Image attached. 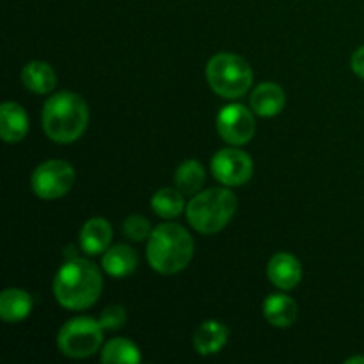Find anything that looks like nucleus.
<instances>
[{
    "instance_id": "nucleus-1",
    "label": "nucleus",
    "mask_w": 364,
    "mask_h": 364,
    "mask_svg": "<svg viewBox=\"0 0 364 364\" xmlns=\"http://www.w3.org/2000/svg\"><path fill=\"white\" fill-rule=\"evenodd\" d=\"M103 279L92 262L73 258L64 263L53 279V295L63 308L82 311L100 299Z\"/></svg>"
},
{
    "instance_id": "nucleus-2",
    "label": "nucleus",
    "mask_w": 364,
    "mask_h": 364,
    "mask_svg": "<svg viewBox=\"0 0 364 364\" xmlns=\"http://www.w3.org/2000/svg\"><path fill=\"white\" fill-rule=\"evenodd\" d=\"M89 123V109L80 95L63 91L46 100L43 109V130L50 141L70 144L78 141Z\"/></svg>"
},
{
    "instance_id": "nucleus-3",
    "label": "nucleus",
    "mask_w": 364,
    "mask_h": 364,
    "mask_svg": "<svg viewBox=\"0 0 364 364\" xmlns=\"http://www.w3.org/2000/svg\"><path fill=\"white\" fill-rule=\"evenodd\" d=\"M148 263L155 272L173 276L181 272L194 256V240L183 226L166 223L156 226L148 238Z\"/></svg>"
},
{
    "instance_id": "nucleus-4",
    "label": "nucleus",
    "mask_w": 364,
    "mask_h": 364,
    "mask_svg": "<svg viewBox=\"0 0 364 364\" xmlns=\"http://www.w3.org/2000/svg\"><path fill=\"white\" fill-rule=\"evenodd\" d=\"M237 196L230 188H208L199 192L187 205V219L196 231L213 235L223 231L237 212Z\"/></svg>"
},
{
    "instance_id": "nucleus-5",
    "label": "nucleus",
    "mask_w": 364,
    "mask_h": 364,
    "mask_svg": "<svg viewBox=\"0 0 364 364\" xmlns=\"http://www.w3.org/2000/svg\"><path fill=\"white\" fill-rule=\"evenodd\" d=\"M206 80L220 98L237 100L251 89L252 70L240 55L223 52L206 64Z\"/></svg>"
},
{
    "instance_id": "nucleus-6",
    "label": "nucleus",
    "mask_w": 364,
    "mask_h": 364,
    "mask_svg": "<svg viewBox=\"0 0 364 364\" xmlns=\"http://www.w3.org/2000/svg\"><path fill=\"white\" fill-rule=\"evenodd\" d=\"M103 341V327L100 320L91 316L73 318L63 326L57 336V345L66 358L85 359L100 350Z\"/></svg>"
},
{
    "instance_id": "nucleus-7",
    "label": "nucleus",
    "mask_w": 364,
    "mask_h": 364,
    "mask_svg": "<svg viewBox=\"0 0 364 364\" xmlns=\"http://www.w3.org/2000/svg\"><path fill=\"white\" fill-rule=\"evenodd\" d=\"M32 191L39 199H59L71 191L75 183V169L64 160H48L32 173Z\"/></svg>"
},
{
    "instance_id": "nucleus-8",
    "label": "nucleus",
    "mask_w": 364,
    "mask_h": 364,
    "mask_svg": "<svg viewBox=\"0 0 364 364\" xmlns=\"http://www.w3.org/2000/svg\"><path fill=\"white\" fill-rule=\"evenodd\" d=\"M217 132L231 146H244L255 137V116L240 103L226 105L217 116Z\"/></svg>"
},
{
    "instance_id": "nucleus-9",
    "label": "nucleus",
    "mask_w": 364,
    "mask_h": 364,
    "mask_svg": "<svg viewBox=\"0 0 364 364\" xmlns=\"http://www.w3.org/2000/svg\"><path fill=\"white\" fill-rule=\"evenodd\" d=\"M251 156L240 149H220L212 159V173L217 181H220L226 187H240L247 183L252 176Z\"/></svg>"
},
{
    "instance_id": "nucleus-10",
    "label": "nucleus",
    "mask_w": 364,
    "mask_h": 364,
    "mask_svg": "<svg viewBox=\"0 0 364 364\" xmlns=\"http://www.w3.org/2000/svg\"><path fill=\"white\" fill-rule=\"evenodd\" d=\"M267 276H269L270 283L279 290H294L302 279L301 262L294 255L277 252L267 265Z\"/></svg>"
},
{
    "instance_id": "nucleus-11",
    "label": "nucleus",
    "mask_w": 364,
    "mask_h": 364,
    "mask_svg": "<svg viewBox=\"0 0 364 364\" xmlns=\"http://www.w3.org/2000/svg\"><path fill=\"white\" fill-rule=\"evenodd\" d=\"M28 132V117L23 107L14 102H6L0 107V137L14 144L23 141Z\"/></svg>"
},
{
    "instance_id": "nucleus-12",
    "label": "nucleus",
    "mask_w": 364,
    "mask_h": 364,
    "mask_svg": "<svg viewBox=\"0 0 364 364\" xmlns=\"http://www.w3.org/2000/svg\"><path fill=\"white\" fill-rule=\"evenodd\" d=\"M112 242V226L103 217L87 220L80 230V247L85 255L96 256L105 252Z\"/></svg>"
},
{
    "instance_id": "nucleus-13",
    "label": "nucleus",
    "mask_w": 364,
    "mask_h": 364,
    "mask_svg": "<svg viewBox=\"0 0 364 364\" xmlns=\"http://www.w3.org/2000/svg\"><path fill=\"white\" fill-rule=\"evenodd\" d=\"M287 95L283 89L272 82L259 84L251 95V109L252 112L262 117H274L284 109Z\"/></svg>"
},
{
    "instance_id": "nucleus-14",
    "label": "nucleus",
    "mask_w": 364,
    "mask_h": 364,
    "mask_svg": "<svg viewBox=\"0 0 364 364\" xmlns=\"http://www.w3.org/2000/svg\"><path fill=\"white\" fill-rule=\"evenodd\" d=\"M34 308L31 294L20 288H7L0 295V316L7 323H18L27 318Z\"/></svg>"
},
{
    "instance_id": "nucleus-15",
    "label": "nucleus",
    "mask_w": 364,
    "mask_h": 364,
    "mask_svg": "<svg viewBox=\"0 0 364 364\" xmlns=\"http://www.w3.org/2000/svg\"><path fill=\"white\" fill-rule=\"evenodd\" d=\"M263 315L267 322L274 327L294 326L299 316V308L291 297L284 294H274L263 302Z\"/></svg>"
},
{
    "instance_id": "nucleus-16",
    "label": "nucleus",
    "mask_w": 364,
    "mask_h": 364,
    "mask_svg": "<svg viewBox=\"0 0 364 364\" xmlns=\"http://www.w3.org/2000/svg\"><path fill=\"white\" fill-rule=\"evenodd\" d=\"M137 252L130 247V245L117 244L112 245L105 251L102 259L103 270L109 274L110 277H127L135 272L137 269Z\"/></svg>"
},
{
    "instance_id": "nucleus-17",
    "label": "nucleus",
    "mask_w": 364,
    "mask_h": 364,
    "mask_svg": "<svg viewBox=\"0 0 364 364\" xmlns=\"http://www.w3.org/2000/svg\"><path fill=\"white\" fill-rule=\"evenodd\" d=\"M230 331L217 320H206L194 334V347L201 355L217 354L228 343Z\"/></svg>"
},
{
    "instance_id": "nucleus-18",
    "label": "nucleus",
    "mask_w": 364,
    "mask_h": 364,
    "mask_svg": "<svg viewBox=\"0 0 364 364\" xmlns=\"http://www.w3.org/2000/svg\"><path fill=\"white\" fill-rule=\"evenodd\" d=\"M21 82L28 91L36 95H48L55 89L57 77L50 64L43 60H32L21 71Z\"/></svg>"
},
{
    "instance_id": "nucleus-19",
    "label": "nucleus",
    "mask_w": 364,
    "mask_h": 364,
    "mask_svg": "<svg viewBox=\"0 0 364 364\" xmlns=\"http://www.w3.org/2000/svg\"><path fill=\"white\" fill-rule=\"evenodd\" d=\"M206 173L203 169L201 162L198 160H185L180 164L174 174V183H176L178 191L185 196H196L199 194L201 187L205 185Z\"/></svg>"
},
{
    "instance_id": "nucleus-20",
    "label": "nucleus",
    "mask_w": 364,
    "mask_h": 364,
    "mask_svg": "<svg viewBox=\"0 0 364 364\" xmlns=\"http://www.w3.org/2000/svg\"><path fill=\"white\" fill-rule=\"evenodd\" d=\"M151 208L162 219H174L185 210V199L178 188H160L151 198Z\"/></svg>"
},
{
    "instance_id": "nucleus-21",
    "label": "nucleus",
    "mask_w": 364,
    "mask_h": 364,
    "mask_svg": "<svg viewBox=\"0 0 364 364\" xmlns=\"http://www.w3.org/2000/svg\"><path fill=\"white\" fill-rule=\"evenodd\" d=\"M102 361L105 364H137L141 363V352H139V348L135 347V343H132L130 340L114 338V340H110L109 343L105 345V348H103Z\"/></svg>"
},
{
    "instance_id": "nucleus-22",
    "label": "nucleus",
    "mask_w": 364,
    "mask_h": 364,
    "mask_svg": "<svg viewBox=\"0 0 364 364\" xmlns=\"http://www.w3.org/2000/svg\"><path fill=\"white\" fill-rule=\"evenodd\" d=\"M151 224L142 215H130L123 220V233L134 242H142L151 235Z\"/></svg>"
},
{
    "instance_id": "nucleus-23",
    "label": "nucleus",
    "mask_w": 364,
    "mask_h": 364,
    "mask_svg": "<svg viewBox=\"0 0 364 364\" xmlns=\"http://www.w3.org/2000/svg\"><path fill=\"white\" fill-rule=\"evenodd\" d=\"M100 323L107 331H117L127 323V311L123 306H109L100 315Z\"/></svg>"
},
{
    "instance_id": "nucleus-24",
    "label": "nucleus",
    "mask_w": 364,
    "mask_h": 364,
    "mask_svg": "<svg viewBox=\"0 0 364 364\" xmlns=\"http://www.w3.org/2000/svg\"><path fill=\"white\" fill-rule=\"evenodd\" d=\"M350 66L352 71H354L359 78H364V46H361V48L352 55Z\"/></svg>"
},
{
    "instance_id": "nucleus-25",
    "label": "nucleus",
    "mask_w": 364,
    "mask_h": 364,
    "mask_svg": "<svg viewBox=\"0 0 364 364\" xmlns=\"http://www.w3.org/2000/svg\"><path fill=\"white\" fill-rule=\"evenodd\" d=\"M347 364H358V363H364V358H361V355H358V358H350L345 361Z\"/></svg>"
}]
</instances>
